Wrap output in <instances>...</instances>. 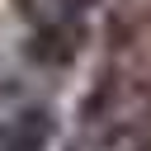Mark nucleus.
<instances>
[{
  "instance_id": "obj_2",
  "label": "nucleus",
  "mask_w": 151,
  "mask_h": 151,
  "mask_svg": "<svg viewBox=\"0 0 151 151\" xmlns=\"http://www.w3.org/2000/svg\"><path fill=\"white\" fill-rule=\"evenodd\" d=\"M52 137V113L47 109H19L0 123V151H42Z\"/></svg>"
},
{
  "instance_id": "obj_1",
  "label": "nucleus",
  "mask_w": 151,
  "mask_h": 151,
  "mask_svg": "<svg viewBox=\"0 0 151 151\" xmlns=\"http://www.w3.org/2000/svg\"><path fill=\"white\" fill-rule=\"evenodd\" d=\"M151 123V94L132 80H104L85 109V127L90 137L99 142H113V137H127L137 127Z\"/></svg>"
},
{
  "instance_id": "obj_3",
  "label": "nucleus",
  "mask_w": 151,
  "mask_h": 151,
  "mask_svg": "<svg viewBox=\"0 0 151 151\" xmlns=\"http://www.w3.org/2000/svg\"><path fill=\"white\" fill-rule=\"evenodd\" d=\"M94 5H99V0H61V9H66L71 19H80V14H90Z\"/></svg>"
}]
</instances>
